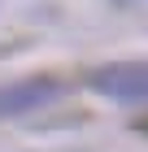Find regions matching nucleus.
<instances>
[{
	"label": "nucleus",
	"mask_w": 148,
	"mask_h": 152,
	"mask_svg": "<svg viewBox=\"0 0 148 152\" xmlns=\"http://www.w3.org/2000/svg\"><path fill=\"white\" fill-rule=\"evenodd\" d=\"M66 96V83L61 78H22V83H9V87H0V117H18V113H35V109L52 104Z\"/></svg>",
	"instance_id": "nucleus-2"
},
{
	"label": "nucleus",
	"mask_w": 148,
	"mask_h": 152,
	"mask_svg": "<svg viewBox=\"0 0 148 152\" xmlns=\"http://www.w3.org/2000/svg\"><path fill=\"white\" fill-rule=\"evenodd\" d=\"M144 130H148V122H144Z\"/></svg>",
	"instance_id": "nucleus-3"
},
{
	"label": "nucleus",
	"mask_w": 148,
	"mask_h": 152,
	"mask_svg": "<svg viewBox=\"0 0 148 152\" xmlns=\"http://www.w3.org/2000/svg\"><path fill=\"white\" fill-rule=\"evenodd\" d=\"M91 91L109 96V100H148V61H118V65H100L87 74Z\"/></svg>",
	"instance_id": "nucleus-1"
}]
</instances>
